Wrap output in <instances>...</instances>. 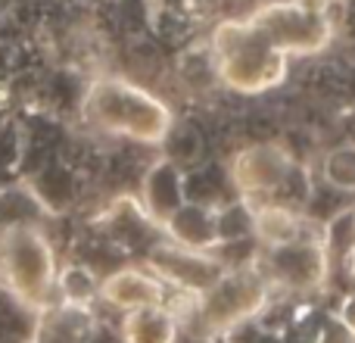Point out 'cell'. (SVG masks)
<instances>
[{"label":"cell","mask_w":355,"mask_h":343,"mask_svg":"<svg viewBox=\"0 0 355 343\" xmlns=\"http://www.w3.org/2000/svg\"><path fill=\"white\" fill-rule=\"evenodd\" d=\"M293 153L277 141H252L246 147H240L227 166V181H231L234 196L252 203H268L277 194V187L284 184L287 172L293 169Z\"/></svg>","instance_id":"obj_8"},{"label":"cell","mask_w":355,"mask_h":343,"mask_svg":"<svg viewBox=\"0 0 355 343\" xmlns=\"http://www.w3.org/2000/svg\"><path fill=\"white\" fill-rule=\"evenodd\" d=\"M184 194L187 203H202V206H221L231 200V181H227V166L202 162V166L184 169Z\"/></svg>","instance_id":"obj_17"},{"label":"cell","mask_w":355,"mask_h":343,"mask_svg":"<svg viewBox=\"0 0 355 343\" xmlns=\"http://www.w3.org/2000/svg\"><path fill=\"white\" fill-rule=\"evenodd\" d=\"M209 53H212L215 78L227 91L259 97L284 85L290 72V60L265 37V31L243 19H225L209 35Z\"/></svg>","instance_id":"obj_2"},{"label":"cell","mask_w":355,"mask_h":343,"mask_svg":"<svg viewBox=\"0 0 355 343\" xmlns=\"http://www.w3.org/2000/svg\"><path fill=\"white\" fill-rule=\"evenodd\" d=\"M334 315H337L340 321H343L346 328H349V331L355 334V290L352 294H346L343 300L337 303V309H334Z\"/></svg>","instance_id":"obj_22"},{"label":"cell","mask_w":355,"mask_h":343,"mask_svg":"<svg viewBox=\"0 0 355 343\" xmlns=\"http://www.w3.org/2000/svg\"><path fill=\"white\" fill-rule=\"evenodd\" d=\"M81 119L97 135L162 147L175 128V112L159 94L125 75H100L81 94Z\"/></svg>","instance_id":"obj_1"},{"label":"cell","mask_w":355,"mask_h":343,"mask_svg":"<svg viewBox=\"0 0 355 343\" xmlns=\"http://www.w3.org/2000/svg\"><path fill=\"white\" fill-rule=\"evenodd\" d=\"M271 300H275V287L262 275L259 262L246 265V269H231L218 284H212L206 294L196 296L184 325L190 321L196 337L206 340L231 337L262 319Z\"/></svg>","instance_id":"obj_4"},{"label":"cell","mask_w":355,"mask_h":343,"mask_svg":"<svg viewBox=\"0 0 355 343\" xmlns=\"http://www.w3.org/2000/svg\"><path fill=\"white\" fill-rule=\"evenodd\" d=\"M321 184L334 194H355V141H343L321 156Z\"/></svg>","instance_id":"obj_18"},{"label":"cell","mask_w":355,"mask_h":343,"mask_svg":"<svg viewBox=\"0 0 355 343\" xmlns=\"http://www.w3.org/2000/svg\"><path fill=\"white\" fill-rule=\"evenodd\" d=\"M162 237L175 240L190 250H218V206L202 203H184L175 215L162 221Z\"/></svg>","instance_id":"obj_12"},{"label":"cell","mask_w":355,"mask_h":343,"mask_svg":"<svg viewBox=\"0 0 355 343\" xmlns=\"http://www.w3.org/2000/svg\"><path fill=\"white\" fill-rule=\"evenodd\" d=\"M162 150L168 156V160H175L178 166H184V162H200V153H202V137L196 135L193 128H184V125H175L172 135L166 137V144H162Z\"/></svg>","instance_id":"obj_20"},{"label":"cell","mask_w":355,"mask_h":343,"mask_svg":"<svg viewBox=\"0 0 355 343\" xmlns=\"http://www.w3.org/2000/svg\"><path fill=\"white\" fill-rule=\"evenodd\" d=\"M343 269H346V275H349L352 281H355V246L343 256Z\"/></svg>","instance_id":"obj_23"},{"label":"cell","mask_w":355,"mask_h":343,"mask_svg":"<svg viewBox=\"0 0 355 343\" xmlns=\"http://www.w3.org/2000/svg\"><path fill=\"white\" fill-rule=\"evenodd\" d=\"M122 343H181L184 325L168 306L131 309L119 321Z\"/></svg>","instance_id":"obj_14"},{"label":"cell","mask_w":355,"mask_h":343,"mask_svg":"<svg viewBox=\"0 0 355 343\" xmlns=\"http://www.w3.org/2000/svg\"><path fill=\"white\" fill-rule=\"evenodd\" d=\"M312 343H355V334L337 319V315H327V319L315 328Z\"/></svg>","instance_id":"obj_21"},{"label":"cell","mask_w":355,"mask_h":343,"mask_svg":"<svg viewBox=\"0 0 355 343\" xmlns=\"http://www.w3.org/2000/svg\"><path fill=\"white\" fill-rule=\"evenodd\" d=\"M100 281L97 271L87 262H66L60 265V275H56V296L60 303L69 306H81V309H94L100 303Z\"/></svg>","instance_id":"obj_16"},{"label":"cell","mask_w":355,"mask_h":343,"mask_svg":"<svg viewBox=\"0 0 355 343\" xmlns=\"http://www.w3.org/2000/svg\"><path fill=\"white\" fill-rule=\"evenodd\" d=\"M31 319L35 321H31L28 343H85L100 321L94 309L69 306V303H56Z\"/></svg>","instance_id":"obj_11"},{"label":"cell","mask_w":355,"mask_h":343,"mask_svg":"<svg viewBox=\"0 0 355 343\" xmlns=\"http://www.w3.org/2000/svg\"><path fill=\"white\" fill-rule=\"evenodd\" d=\"M250 19L287 60L324 53L337 31L334 0H268Z\"/></svg>","instance_id":"obj_5"},{"label":"cell","mask_w":355,"mask_h":343,"mask_svg":"<svg viewBox=\"0 0 355 343\" xmlns=\"http://www.w3.org/2000/svg\"><path fill=\"white\" fill-rule=\"evenodd\" d=\"M60 256L37 221L0 228V287L19 309L37 315L56 306Z\"/></svg>","instance_id":"obj_3"},{"label":"cell","mask_w":355,"mask_h":343,"mask_svg":"<svg viewBox=\"0 0 355 343\" xmlns=\"http://www.w3.org/2000/svg\"><path fill=\"white\" fill-rule=\"evenodd\" d=\"M31 194L47 212H66L78 196V178L62 160H47L31 178Z\"/></svg>","instance_id":"obj_15"},{"label":"cell","mask_w":355,"mask_h":343,"mask_svg":"<svg viewBox=\"0 0 355 343\" xmlns=\"http://www.w3.org/2000/svg\"><path fill=\"white\" fill-rule=\"evenodd\" d=\"M252 237V203L231 196L218 206V246L221 244H240Z\"/></svg>","instance_id":"obj_19"},{"label":"cell","mask_w":355,"mask_h":343,"mask_svg":"<svg viewBox=\"0 0 355 343\" xmlns=\"http://www.w3.org/2000/svg\"><path fill=\"white\" fill-rule=\"evenodd\" d=\"M312 225V215L296 212V209L281 206V203L268 200L252 206V237H256L259 250H275V246L290 244V240L302 237Z\"/></svg>","instance_id":"obj_13"},{"label":"cell","mask_w":355,"mask_h":343,"mask_svg":"<svg viewBox=\"0 0 355 343\" xmlns=\"http://www.w3.org/2000/svg\"><path fill=\"white\" fill-rule=\"evenodd\" d=\"M187 203L184 194V166L168 156H156L141 175V206L156 228ZM162 234V231H159Z\"/></svg>","instance_id":"obj_10"},{"label":"cell","mask_w":355,"mask_h":343,"mask_svg":"<svg viewBox=\"0 0 355 343\" xmlns=\"http://www.w3.org/2000/svg\"><path fill=\"white\" fill-rule=\"evenodd\" d=\"M259 269L275 290L293 296H315L331 281L334 259L324 244V221H315L302 237L259 253Z\"/></svg>","instance_id":"obj_6"},{"label":"cell","mask_w":355,"mask_h":343,"mask_svg":"<svg viewBox=\"0 0 355 343\" xmlns=\"http://www.w3.org/2000/svg\"><path fill=\"white\" fill-rule=\"evenodd\" d=\"M144 265L159 278L166 287L178 290L187 296L206 294L212 284H218L227 275V262L218 253L209 250H190L168 237H156L153 244L144 250Z\"/></svg>","instance_id":"obj_7"},{"label":"cell","mask_w":355,"mask_h":343,"mask_svg":"<svg viewBox=\"0 0 355 343\" xmlns=\"http://www.w3.org/2000/svg\"><path fill=\"white\" fill-rule=\"evenodd\" d=\"M168 296V287L147 265H119L100 281V303L122 315L144 306H166Z\"/></svg>","instance_id":"obj_9"}]
</instances>
